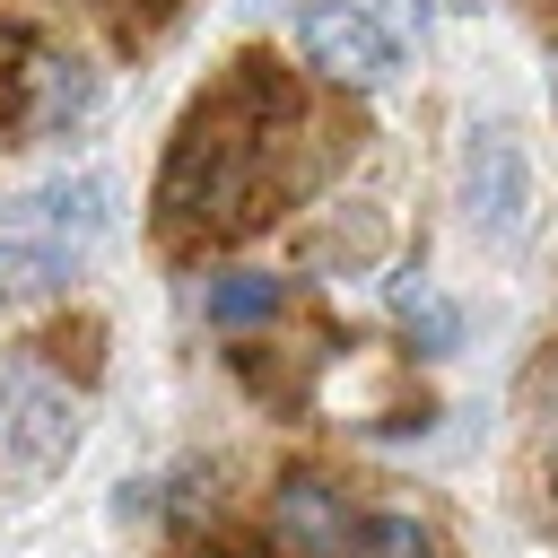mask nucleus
<instances>
[{"mask_svg":"<svg viewBox=\"0 0 558 558\" xmlns=\"http://www.w3.org/2000/svg\"><path fill=\"white\" fill-rule=\"evenodd\" d=\"M453 201H462V218H471L488 244H514V235H523V218H532V157H523V140H514V131H497V122L462 131Z\"/></svg>","mask_w":558,"mask_h":558,"instance_id":"obj_1","label":"nucleus"},{"mask_svg":"<svg viewBox=\"0 0 558 558\" xmlns=\"http://www.w3.org/2000/svg\"><path fill=\"white\" fill-rule=\"evenodd\" d=\"M296 52H305V70H323L340 87H384L401 70V44L366 0H305L296 9Z\"/></svg>","mask_w":558,"mask_h":558,"instance_id":"obj_2","label":"nucleus"},{"mask_svg":"<svg viewBox=\"0 0 558 558\" xmlns=\"http://www.w3.org/2000/svg\"><path fill=\"white\" fill-rule=\"evenodd\" d=\"M70 453H78V401L35 366H0V462L44 480Z\"/></svg>","mask_w":558,"mask_h":558,"instance_id":"obj_3","label":"nucleus"},{"mask_svg":"<svg viewBox=\"0 0 558 558\" xmlns=\"http://www.w3.org/2000/svg\"><path fill=\"white\" fill-rule=\"evenodd\" d=\"M113 227V183L105 174H52L35 192L9 201V235H35V244H61V253H87L96 235Z\"/></svg>","mask_w":558,"mask_h":558,"instance_id":"obj_4","label":"nucleus"},{"mask_svg":"<svg viewBox=\"0 0 558 558\" xmlns=\"http://www.w3.org/2000/svg\"><path fill=\"white\" fill-rule=\"evenodd\" d=\"M270 532H279L296 558H340V549L357 541V514H349V497H340L331 480L296 471V480H279V497H270Z\"/></svg>","mask_w":558,"mask_h":558,"instance_id":"obj_5","label":"nucleus"},{"mask_svg":"<svg viewBox=\"0 0 558 558\" xmlns=\"http://www.w3.org/2000/svg\"><path fill=\"white\" fill-rule=\"evenodd\" d=\"M96 113V70L87 61H61V52H44L35 61V105H26V131H78Z\"/></svg>","mask_w":558,"mask_h":558,"instance_id":"obj_6","label":"nucleus"},{"mask_svg":"<svg viewBox=\"0 0 558 558\" xmlns=\"http://www.w3.org/2000/svg\"><path fill=\"white\" fill-rule=\"evenodd\" d=\"M288 305V288L270 279V270H209V288H201V314L218 323V331H253V323H270Z\"/></svg>","mask_w":558,"mask_h":558,"instance_id":"obj_7","label":"nucleus"},{"mask_svg":"<svg viewBox=\"0 0 558 558\" xmlns=\"http://www.w3.org/2000/svg\"><path fill=\"white\" fill-rule=\"evenodd\" d=\"M384 296H392V323H401V331H410V340H418L427 357H445V349L462 340V314H453V305H445V296H436L427 279H392Z\"/></svg>","mask_w":558,"mask_h":558,"instance_id":"obj_8","label":"nucleus"},{"mask_svg":"<svg viewBox=\"0 0 558 558\" xmlns=\"http://www.w3.org/2000/svg\"><path fill=\"white\" fill-rule=\"evenodd\" d=\"M70 270H78V253H61V244H35V235H0V296L61 288Z\"/></svg>","mask_w":558,"mask_h":558,"instance_id":"obj_9","label":"nucleus"},{"mask_svg":"<svg viewBox=\"0 0 558 558\" xmlns=\"http://www.w3.org/2000/svg\"><path fill=\"white\" fill-rule=\"evenodd\" d=\"M349 558H436V532L418 523V514H357V541H349Z\"/></svg>","mask_w":558,"mask_h":558,"instance_id":"obj_10","label":"nucleus"},{"mask_svg":"<svg viewBox=\"0 0 558 558\" xmlns=\"http://www.w3.org/2000/svg\"><path fill=\"white\" fill-rule=\"evenodd\" d=\"M192 558H244V549H227V541H201V549H192Z\"/></svg>","mask_w":558,"mask_h":558,"instance_id":"obj_11","label":"nucleus"},{"mask_svg":"<svg viewBox=\"0 0 558 558\" xmlns=\"http://www.w3.org/2000/svg\"><path fill=\"white\" fill-rule=\"evenodd\" d=\"M549 96H558V78H549Z\"/></svg>","mask_w":558,"mask_h":558,"instance_id":"obj_12","label":"nucleus"}]
</instances>
